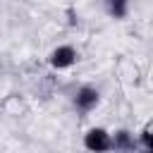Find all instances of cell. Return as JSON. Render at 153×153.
<instances>
[{
    "mask_svg": "<svg viewBox=\"0 0 153 153\" xmlns=\"http://www.w3.org/2000/svg\"><path fill=\"white\" fill-rule=\"evenodd\" d=\"M76 60H79V50H76L72 43H60V45H55V48L48 53V65H50L53 69H57V72L74 67Z\"/></svg>",
    "mask_w": 153,
    "mask_h": 153,
    "instance_id": "1",
    "label": "cell"
},
{
    "mask_svg": "<svg viewBox=\"0 0 153 153\" xmlns=\"http://www.w3.org/2000/svg\"><path fill=\"white\" fill-rule=\"evenodd\" d=\"M98 103H100V91H98L96 86H88V84L79 86V88H76V93H74V98H72L74 110H76V112H81V115L93 112V110L98 108Z\"/></svg>",
    "mask_w": 153,
    "mask_h": 153,
    "instance_id": "2",
    "label": "cell"
},
{
    "mask_svg": "<svg viewBox=\"0 0 153 153\" xmlns=\"http://www.w3.org/2000/svg\"><path fill=\"white\" fill-rule=\"evenodd\" d=\"M84 148L93 151V153H108V151H112V146H110V131L105 127H91V129H86V134H84Z\"/></svg>",
    "mask_w": 153,
    "mask_h": 153,
    "instance_id": "3",
    "label": "cell"
},
{
    "mask_svg": "<svg viewBox=\"0 0 153 153\" xmlns=\"http://www.w3.org/2000/svg\"><path fill=\"white\" fill-rule=\"evenodd\" d=\"M110 146H112V151L129 153V151L139 148V141H136L134 131H129V129H115V131H110Z\"/></svg>",
    "mask_w": 153,
    "mask_h": 153,
    "instance_id": "4",
    "label": "cell"
},
{
    "mask_svg": "<svg viewBox=\"0 0 153 153\" xmlns=\"http://www.w3.org/2000/svg\"><path fill=\"white\" fill-rule=\"evenodd\" d=\"M129 7H131V0H105V10L115 22H122L129 14Z\"/></svg>",
    "mask_w": 153,
    "mask_h": 153,
    "instance_id": "5",
    "label": "cell"
},
{
    "mask_svg": "<svg viewBox=\"0 0 153 153\" xmlns=\"http://www.w3.org/2000/svg\"><path fill=\"white\" fill-rule=\"evenodd\" d=\"M136 141H139V148L153 151V124L151 122H146V127L141 129V134L136 136Z\"/></svg>",
    "mask_w": 153,
    "mask_h": 153,
    "instance_id": "6",
    "label": "cell"
}]
</instances>
